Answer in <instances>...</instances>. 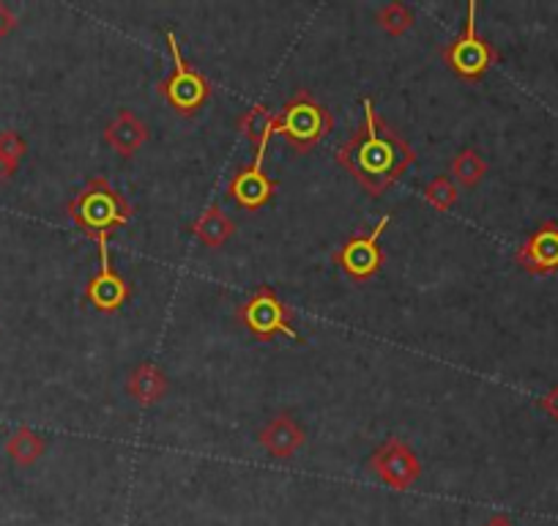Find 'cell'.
I'll use <instances>...</instances> for the list:
<instances>
[{
  "mask_svg": "<svg viewBox=\"0 0 558 526\" xmlns=\"http://www.w3.org/2000/svg\"><path fill=\"white\" fill-rule=\"evenodd\" d=\"M365 118L356 135L337 149V162L345 167L372 198L394 187L403 173L414 165L416 151L400 138L389 124H383L376 113V102L370 97L362 99Z\"/></svg>",
  "mask_w": 558,
  "mask_h": 526,
  "instance_id": "1",
  "label": "cell"
},
{
  "mask_svg": "<svg viewBox=\"0 0 558 526\" xmlns=\"http://www.w3.org/2000/svg\"><path fill=\"white\" fill-rule=\"evenodd\" d=\"M68 217L80 230L93 236L97 241L110 239L115 228L126 225L131 220V206L124 195L110 184V178L93 176L80 192L68 201Z\"/></svg>",
  "mask_w": 558,
  "mask_h": 526,
  "instance_id": "2",
  "label": "cell"
},
{
  "mask_svg": "<svg viewBox=\"0 0 558 526\" xmlns=\"http://www.w3.org/2000/svg\"><path fill=\"white\" fill-rule=\"evenodd\" d=\"M334 132V115L309 91H296L279 110V135H286L296 151H313Z\"/></svg>",
  "mask_w": 558,
  "mask_h": 526,
  "instance_id": "3",
  "label": "cell"
},
{
  "mask_svg": "<svg viewBox=\"0 0 558 526\" xmlns=\"http://www.w3.org/2000/svg\"><path fill=\"white\" fill-rule=\"evenodd\" d=\"M167 50L173 58V72L167 75V80L160 86V93L167 99L176 113L192 115L208 102L212 97V83L205 80V75L200 70H194L192 63H187V58L181 55V47L173 30H165Z\"/></svg>",
  "mask_w": 558,
  "mask_h": 526,
  "instance_id": "4",
  "label": "cell"
},
{
  "mask_svg": "<svg viewBox=\"0 0 558 526\" xmlns=\"http://www.w3.org/2000/svg\"><path fill=\"white\" fill-rule=\"evenodd\" d=\"M236 318L263 343L279 338V335L299 340V333L293 329V310L274 293L271 286L257 288L241 308H236Z\"/></svg>",
  "mask_w": 558,
  "mask_h": 526,
  "instance_id": "5",
  "label": "cell"
},
{
  "mask_svg": "<svg viewBox=\"0 0 558 526\" xmlns=\"http://www.w3.org/2000/svg\"><path fill=\"white\" fill-rule=\"evenodd\" d=\"M444 61L457 77H462V80H479V77L487 75V70L498 61L496 47L487 39H482L477 30V0L468 3L466 28H462V34L457 36L452 45L444 47Z\"/></svg>",
  "mask_w": 558,
  "mask_h": 526,
  "instance_id": "6",
  "label": "cell"
},
{
  "mask_svg": "<svg viewBox=\"0 0 558 526\" xmlns=\"http://www.w3.org/2000/svg\"><path fill=\"white\" fill-rule=\"evenodd\" d=\"M370 472L383 486L394 491H408L422 477V461L403 439L392 436L370 455Z\"/></svg>",
  "mask_w": 558,
  "mask_h": 526,
  "instance_id": "7",
  "label": "cell"
},
{
  "mask_svg": "<svg viewBox=\"0 0 558 526\" xmlns=\"http://www.w3.org/2000/svg\"><path fill=\"white\" fill-rule=\"evenodd\" d=\"M389 225H392V214H386V217L378 220V225L370 230V234H362V236H354V239H347L345 245L334 252V261L340 263V270L345 272L347 277H354V280L365 283L381 272V266H383L381 236Z\"/></svg>",
  "mask_w": 558,
  "mask_h": 526,
  "instance_id": "8",
  "label": "cell"
},
{
  "mask_svg": "<svg viewBox=\"0 0 558 526\" xmlns=\"http://www.w3.org/2000/svg\"><path fill=\"white\" fill-rule=\"evenodd\" d=\"M99 245V272L88 280L86 286V299L102 313H118L126 304V299L131 297V286L113 270V261H110V247L107 239L97 241Z\"/></svg>",
  "mask_w": 558,
  "mask_h": 526,
  "instance_id": "9",
  "label": "cell"
},
{
  "mask_svg": "<svg viewBox=\"0 0 558 526\" xmlns=\"http://www.w3.org/2000/svg\"><path fill=\"white\" fill-rule=\"evenodd\" d=\"M277 187H279L277 178H271L266 171H263V160H255L252 165L236 171V176L230 178L228 184V192L241 209H246V212H257V209H263L268 201H271Z\"/></svg>",
  "mask_w": 558,
  "mask_h": 526,
  "instance_id": "10",
  "label": "cell"
},
{
  "mask_svg": "<svg viewBox=\"0 0 558 526\" xmlns=\"http://www.w3.org/2000/svg\"><path fill=\"white\" fill-rule=\"evenodd\" d=\"M515 261L520 263V270L531 272V275L558 272V225H545L531 239H525L515 252Z\"/></svg>",
  "mask_w": 558,
  "mask_h": 526,
  "instance_id": "11",
  "label": "cell"
},
{
  "mask_svg": "<svg viewBox=\"0 0 558 526\" xmlns=\"http://www.w3.org/2000/svg\"><path fill=\"white\" fill-rule=\"evenodd\" d=\"M151 138V129L135 110H118L115 118L110 121L104 129V143L115 151L118 156L129 160L137 151L143 149Z\"/></svg>",
  "mask_w": 558,
  "mask_h": 526,
  "instance_id": "12",
  "label": "cell"
},
{
  "mask_svg": "<svg viewBox=\"0 0 558 526\" xmlns=\"http://www.w3.org/2000/svg\"><path fill=\"white\" fill-rule=\"evenodd\" d=\"M257 441H261L263 450L271 458L288 461V458H293L302 450L307 436H304V428L291 417V414H274V417L261 428Z\"/></svg>",
  "mask_w": 558,
  "mask_h": 526,
  "instance_id": "13",
  "label": "cell"
},
{
  "mask_svg": "<svg viewBox=\"0 0 558 526\" xmlns=\"http://www.w3.org/2000/svg\"><path fill=\"white\" fill-rule=\"evenodd\" d=\"M126 392L131 394V401L140 403V406H154L170 392V381H167L165 371L154 362H143L137 365L135 371L126 378Z\"/></svg>",
  "mask_w": 558,
  "mask_h": 526,
  "instance_id": "14",
  "label": "cell"
},
{
  "mask_svg": "<svg viewBox=\"0 0 558 526\" xmlns=\"http://www.w3.org/2000/svg\"><path fill=\"white\" fill-rule=\"evenodd\" d=\"M239 129L244 132L250 143L255 146V160H266L268 140L274 135H279V113L271 110L268 104H252L250 110H244L239 118Z\"/></svg>",
  "mask_w": 558,
  "mask_h": 526,
  "instance_id": "15",
  "label": "cell"
},
{
  "mask_svg": "<svg viewBox=\"0 0 558 526\" xmlns=\"http://www.w3.org/2000/svg\"><path fill=\"white\" fill-rule=\"evenodd\" d=\"M192 234L198 236L205 247H223L225 241L236 234V223L219 203H212V206H205L203 214L194 220Z\"/></svg>",
  "mask_w": 558,
  "mask_h": 526,
  "instance_id": "16",
  "label": "cell"
},
{
  "mask_svg": "<svg viewBox=\"0 0 558 526\" xmlns=\"http://www.w3.org/2000/svg\"><path fill=\"white\" fill-rule=\"evenodd\" d=\"M47 450V441L45 436L36 434L34 428L23 425V428L14 430L7 441V455L12 458L17 466H34Z\"/></svg>",
  "mask_w": 558,
  "mask_h": 526,
  "instance_id": "17",
  "label": "cell"
},
{
  "mask_svg": "<svg viewBox=\"0 0 558 526\" xmlns=\"http://www.w3.org/2000/svg\"><path fill=\"white\" fill-rule=\"evenodd\" d=\"M452 176H455V181L460 184V187L471 189L487 176V162H484V156L479 154V151L466 149L452 160Z\"/></svg>",
  "mask_w": 558,
  "mask_h": 526,
  "instance_id": "18",
  "label": "cell"
},
{
  "mask_svg": "<svg viewBox=\"0 0 558 526\" xmlns=\"http://www.w3.org/2000/svg\"><path fill=\"white\" fill-rule=\"evenodd\" d=\"M457 198H460V192H457L455 181H452L449 176L433 178V181L424 187V201H428V206H433L435 212H449V209H455Z\"/></svg>",
  "mask_w": 558,
  "mask_h": 526,
  "instance_id": "19",
  "label": "cell"
},
{
  "mask_svg": "<svg viewBox=\"0 0 558 526\" xmlns=\"http://www.w3.org/2000/svg\"><path fill=\"white\" fill-rule=\"evenodd\" d=\"M378 25L389 36H403L405 30L414 28V12L405 3H389V7H383L378 12Z\"/></svg>",
  "mask_w": 558,
  "mask_h": 526,
  "instance_id": "20",
  "label": "cell"
},
{
  "mask_svg": "<svg viewBox=\"0 0 558 526\" xmlns=\"http://www.w3.org/2000/svg\"><path fill=\"white\" fill-rule=\"evenodd\" d=\"M28 154V143L23 140V135L14 129L0 132V160L9 162V165L20 167L23 156Z\"/></svg>",
  "mask_w": 558,
  "mask_h": 526,
  "instance_id": "21",
  "label": "cell"
},
{
  "mask_svg": "<svg viewBox=\"0 0 558 526\" xmlns=\"http://www.w3.org/2000/svg\"><path fill=\"white\" fill-rule=\"evenodd\" d=\"M14 25H17V17H14V12L7 7V3H0V41L12 34Z\"/></svg>",
  "mask_w": 558,
  "mask_h": 526,
  "instance_id": "22",
  "label": "cell"
},
{
  "mask_svg": "<svg viewBox=\"0 0 558 526\" xmlns=\"http://www.w3.org/2000/svg\"><path fill=\"white\" fill-rule=\"evenodd\" d=\"M540 406H542V412H547L553 419H558V387H553L550 392H547L545 398H542Z\"/></svg>",
  "mask_w": 558,
  "mask_h": 526,
  "instance_id": "23",
  "label": "cell"
},
{
  "mask_svg": "<svg viewBox=\"0 0 558 526\" xmlns=\"http://www.w3.org/2000/svg\"><path fill=\"white\" fill-rule=\"evenodd\" d=\"M482 526H515V524L507 518V515H493V518L484 521Z\"/></svg>",
  "mask_w": 558,
  "mask_h": 526,
  "instance_id": "24",
  "label": "cell"
}]
</instances>
